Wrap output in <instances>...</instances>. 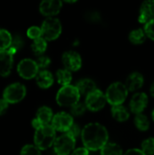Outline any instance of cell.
<instances>
[{"mask_svg": "<svg viewBox=\"0 0 154 155\" xmlns=\"http://www.w3.org/2000/svg\"><path fill=\"white\" fill-rule=\"evenodd\" d=\"M82 142L89 151L101 150L107 143L109 134L107 129L99 123H90L82 129Z\"/></svg>", "mask_w": 154, "mask_h": 155, "instance_id": "cell-1", "label": "cell"}, {"mask_svg": "<svg viewBox=\"0 0 154 155\" xmlns=\"http://www.w3.org/2000/svg\"><path fill=\"white\" fill-rule=\"evenodd\" d=\"M152 119H153V121H154V109H153V111H152Z\"/></svg>", "mask_w": 154, "mask_h": 155, "instance_id": "cell-39", "label": "cell"}, {"mask_svg": "<svg viewBox=\"0 0 154 155\" xmlns=\"http://www.w3.org/2000/svg\"><path fill=\"white\" fill-rule=\"evenodd\" d=\"M80 93L75 85H65L62 86L56 94V102L60 106L72 107L80 100Z\"/></svg>", "mask_w": 154, "mask_h": 155, "instance_id": "cell-3", "label": "cell"}, {"mask_svg": "<svg viewBox=\"0 0 154 155\" xmlns=\"http://www.w3.org/2000/svg\"><path fill=\"white\" fill-rule=\"evenodd\" d=\"M53 117L54 115L52 109L48 106H42L38 109L35 118L32 121V125L35 130H37L49 124V123L53 120Z\"/></svg>", "mask_w": 154, "mask_h": 155, "instance_id": "cell-12", "label": "cell"}, {"mask_svg": "<svg viewBox=\"0 0 154 155\" xmlns=\"http://www.w3.org/2000/svg\"><path fill=\"white\" fill-rule=\"evenodd\" d=\"M70 135H72L73 137H74L75 139L80 135V134H82V130L80 129V127L77 125V124H73V126L70 128V130L67 132Z\"/></svg>", "mask_w": 154, "mask_h": 155, "instance_id": "cell-33", "label": "cell"}, {"mask_svg": "<svg viewBox=\"0 0 154 155\" xmlns=\"http://www.w3.org/2000/svg\"><path fill=\"white\" fill-rule=\"evenodd\" d=\"M148 95L145 93H136L130 101V109L135 114H143L148 105Z\"/></svg>", "mask_w": 154, "mask_h": 155, "instance_id": "cell-14", "label": "cell"}, {"mask_svg": "<svg viewBox=\"0 0 154 155\" xmlns=\"http://www.w3.org/2000/svg\"><path fill=\"white\" fill-rule=\"evenodd\" d=\"M134 124L137 129L142 132H145L150 128V121L148 117L143 114H136V116L134 117Z\"/></svg>", "mask_w": 154, "mask_h": 155, "instance_id": "cell-25", "label": "cell"}, {"mask_svg": "<svg viewBox=\"0 0 154 155\" xmlns=\"http://www.w3.org/2000/svg\"><path fill=\"white\" fill-rule=\"evenodd\" d=\"M26 94V89L24 84L20 83H15L8 85L3 94V99L8 104H16L21 102Z\"/></svg>", "mask_w": 154, "mask_h": 155, "instance_id": "cell-7", "label": "cell"}, {"mask_svg": "<svg viewBox=\"0 0 154 155\" xmlns=\"http://www.w3.org/2000/svg\"><path fill=\"white\" fill-rule=\"evenodd\" d=\"M144 83V78L141 73L134 72L132 73L125 81V86L127 87L129 92H134L143 87Z\"/></svg>", "mask_w": 154, "mask_h": 155, "instance_id": "cell-17", "label": "cell"}, {"mask_svg": "<svg viewBox=\"0 0 154 155\" xmlns=\"http://www.w3.org/2000/svg\"><path fill=\"white\" fill-rule=\"evenodd\" d=\"M42 37L46 41H53L58 38L62 33V24L58 18L47 17L42 24Z\"/></svg>", "mask_w": 154, "mask_h": 155, "instance_id": "cell-5", "label": "cell"}, {"mask_svg": "<svg viewBox=\"0 0 154 155\" xmlns=\"http://www.w3.org/2000/svg\"><path fill=\"white\" fill-rule=\"evenodd\" d=\"M63 2L59 0H44L39 5L40 13L47 17H53L61 11Z\"/></svg>", "mask_w": 154, "mask_h": 155, "instance_id": "cell-13", "label": "cell"}, {"mask_svg": "<svg viewBox=\"0 0 154 155\" xmlns=\"http://www.w3.org/2000/svg\"><path fill=\"white\" fill-rule=\"evenodd\" d=\"M56 138V131L52 124H47L35 130L34 136V145L39 150H47L54 145Z\"/></svg>", "mask_w": 154, "mask_h": 155, "instance_id": "cell-2", "label": "cell"}, {"mask_svg": "<svg viewBox=\"0 0 154 155\" xmlns=\"http://www.w3.org/2000/svg\"><path fill=\"white\" fill-rule=\"evenodd\" d=\"M87 17L92 22H98L101 19V16L97 12H92V13L87 14Z\"/></svg>", "mask_w": 154, "mask_h": 155, "instance_id": "cell-36", "label": "cell"}, {"mask_svg": "<svg viewBox=\"0 0 154 155\" xmlns=\"http://www.w3.org/2000/svg\"><path fill=\"white\" fill-rule=\"evenodd\" d=\"M107 103L105 94H103L101 90L96 89L90 93L85 97V105L86 108L92 112H98L102 110Z\"/></svg>", "mask_w": 154, "mask_h": 155, "instance_id": "cell-8", "label": "cell"}, {"mask_svg": "<svg viewBox=\"0 0 154 155\" xmlns=\"http://www.w3.org/2000/svg\"><path fill=\"white\" fill-rule=\"evenodd\" d=\"M62 62L65 69L75 72L82 67V57L75 51H67L63 54Z\"/></svg>", "mask_w": 154, "mask_h": 155, "instance_id": "cell-11", "label": "cell"}, {"mask_svg": "<svg viewBox=\"0 0 154 155\" xmlns=\"http://www.w3.org/2000/svg\"><path fill=\"white\" fill-rule=\"evenodd\" d=\"M146 39V34L144 30L138 28L135 30H133L129 34V40L133 45H142Z\"/></svg>", "mask_w": 154, "mask_h": 155, "instance_id": "cell-23", "label": "cell"}, {"mask_svg": "<svg viewBox=\"0 0 154 155\" xmlns=\"http://www.w3.org/2000/svg\"><path fill=\"white\" fill-rule=\"evenodd\" d=\"M146 155L154 154V138L151 137L144 140L142 143V149H141Z\"/></svg>", "mask_w": 154, "mask_h": 155, "instance_id": "cell-27", "label": "cell"}, {"mask_svg": "<svg viewBox=\"0 0 154 155\" xmlns=\"http://www.w3.org/2000/svg\"><path fill=\"white\" fill-rule=\"evenodd\" d=\"M143 30L146 34V36L154 41V18L145 24Z\"/></svg>", "mask_w": 154, "mask_h": 155, "instance_id": "cell-32", "label": "cell"}, {"mask_svg": "<svg viewBox=\"0 0 154 155\" xmlns=\"http://www.w3.org/2000/svg\"><path fill=\"white\" fill-rule=\"evenodd\" d=\"M71 155H89V150L85 147H79L74 149Z\"/></svg>", "mask_w": 154, "mask_h": 155, "instance_id": "cell-34", "label": "cell"}, {"mask_svg": "<svg viewBox=\"0 0 154 155\" xmlns=\"http://www.w3.org/2000/svg\"><path fill=\"white\" fill-rule=\"evenodd\" d=\"M26 35L29 38L33 39V40H35V39H38L40 37H42V30H41V27H38V26H31L28 28L27 32H26Z\"/></svg>", "mask_w": 154, "mask_h": 155, "instance_id": "cell-30", "label": "cell"}, {"mask_svg": "<svg viewBox=\"0 0 154 155\" xmlns=\"http://www.w3.org/2000/svg\"><path fill=\"white\" fill-rule=\"evenodd\" d=\"M150 92H151V94H152V97H154V83L152 84V87H151V90H150Z\"/></svg>", "mask_w": 154, "mask_h": 155, "instance_id": "cell-38", "label": "cell"}, {"mask_svg": "<svg viewBox=\"0 0 154 155\" xmlns=\"http://www.w3.org/2000/svg\"><path fill=\"white\" fill-rule=\"evenodd\" d=\"M112 115L118 122H125L130 117V113L125 106L116 105L112 107Z\"/></svg>", "mask_w": 154, "mask_h": 155, "instance_id": "cell-20", "label": "cell"}, {"mask_svg": "<svg viewBox=\"0 0 154 155\" xmlns=\"http://www.w3.org/2000/svg\"><path fill=\"white\" fill-rule=\"evenodd\" d=\"M128 89L124 84L121 82H115L109 85L106 90L105 96L107 103L112 104V106L122 105L127 98Z\"/></svg>", "mask_w": 154, "mask_h": 155, "instance_id": "cell-4", "label": "cell"}, {"mask_svg": "<svg viewBox=\"0 0 154 155\" xmlns=\"http://www.w3.org/2000/svg\"><path fill=\"white\" fill-rule=\"evenodd\" d=\"M31 48H32V51L34 52V54L39 55V56L42 55L47 48L46 40L43 37H40L38 39L34 40L33 44L31 45Z\"/></svg>", "mask_w": 154, "mask_h": 155, "instance_id": "cell-24", "label": "cell"}, {"mask_svg": "<svg viewBox=\"0 0 154 155\" xmlns=\"http://www.w3.org/2000/svg\"><path fill=\"white\" fill-rule=\"evenodd\" d=\"M76 139L65 133L56 138L54 143V150L57 155H69L74 150Z\"/></svg>", "mask_w": 154, "mask_h": 155, "instance_id": "cell-6", "label": "cell"}, {"mask_svg": "<svg viewBox=\"0 0 154 155\" xmlns=\"http://www.w3.org/2000/svg\"><path fill=\"white\" fill-rule=\"evenodd\" d=\"M13 38L11 34L5 29H0V51L7 50L12 45Z\"/></svg>", "mask_w": 154, "mask_h": 155, "instance_id": "cell-26", "label": "cell"}, {"mask_svg": "<svg viewBox=\"0 0 154 155\" xmlns=\"http://www.w3.org/2000/svg\"><path fill=\"white\" fill-rule=\"evenodd\" d=\"M101 155H123V153L119 144L108 142L101 149Z\"/></svg>", "mask_w": 154, "mask_h": 155, "instance_id": "cell-21", "label": "cell"}, {"mask_svg": "<svg viewBox=\"0 0 154 155\" xmlns=\"http://www.w3.org/2000/svg\"><path fill=\"white\" fill-rule=\"evenodd\" d=\"M36 84L40 88L47 89L54 84V76L52 73H50L47 70H42L38 73V74L35 77Z\"/></svg>", "mask_w": 154, "mask_h": 155, "instance_id": "cell-18", "label": "cell"}, {"mask_svg": "<svg viewBox=\"0 0 154 155\" xmlns=\"http://www.w3.org/2000/svg\"><path fill=\"white\" fill-rule=\"evenodd\" d=\"M80 93V94L83 95H88L90 93H92L93 91L96 90V84L93 82V80L89 79V78H84L80 80L76 85H75Z\"/></svg>", "mask_w": 154, "mask_h": 155, "instance_id": "cell-19", "label": "cell"}, {"mask_svg": "<svg viewBox=\"0 0 154 155\" xmlns=\"http://www.w3.org/2000/svg\"><path fill=\"white\" fill-rule=\"evenodd\" d=\"M36 64L39 69H45L49 66V64H51V59L46 56V55H40L38 56V58L36 59Z\"/></svg>", "mask_w": 154, "mask_h": 155, "instance_id": "cell-31", "label": "cell"}, {"mask_svg": "<svg viewBox=\"0 0 154 155\" xmlns=\"http://www.w3.org/2000/svg\"><path fill=\"white\" fill-rule=\"evenodd\" d=\"M56 78L58 84H60L63 86H65L70 84L73 79V75L71 71L64 68V69H59L56 72Z\"/></svg>", "mask_w": 154, "mask_h": 155, "instance_id": "cell-22", "label": "cell"}, {"mask_svg": "<svg viewBox=\"0 0 154 155\" xmlns=\"http://www.w3.org/2000/svg\"><path fill=\"white\" fill-rule=\"evenodd\" d=\"M74 124V118L71 114L65 112L57 113L54 115L52 120V126L55 131L61 133H67Z\"/></svg>", "mask_w": 154, "mask_h": 155, "instance_id": "cell-9", "label": "cell"}, {"mask_svg": "<svg viewBox=\"0 0 154 155\" xmlns=\"http://www.w3.org/2000/svg\"><path fill=\"white\" fill-rule=\"evenodd\" d=\"M13 54L7 50L0 51V75L6 76L13 67Z\"/></svg>", "mask_w": 154, "mask_h": 155, "instance_id": "cell-15", "label": "cell"}, {"mask_svg": "<svg viewBox=\"0 0 154 155\" xmlns=\"http://www.w3.org/2000/svg\"><path fill=\"white\" fill-rule=\"evenodd\" d=\"M20 155H42L41 150H39L35 145L33 144H26L25 145L22 150Z\"/></svg>", "mask_w": 154, "mask_h": 155, "instance_id": "cell-28", "label": "cell"}, {"mask_svg": "<svg viewBox=\"0 0 154 155\" xmlns=\"http://www.w3.org/2000/svg\"><path fill=\"white\" fill-rule=\"evenodd\" d=\"M123 155H146L141 149H137V148H133L130 149L128 151H126Z\"/></svg>", "mask_w": 154, "mask_h": 155, "instance_id": "cell-35", "label": "cell"}, {"mask_svg": "<svg viewBox=\"0 0 154 155\" xmlns=\"http://www.w3.org/2000/svg\"><path fill=\"white\" fill-rule=\"evenodd\" d=\"M8 103L5 99H0V115L5 113V111L8 108Z\"/></svg>", "mask_w": 154, "mask_h": 155, "instance_id": "cell-37", "label": "cell"}, {"mask_svg": "<svg viewBox=\"0 0 154 155\" xmlns=\"http://www.w3.org/2000/svg\"><path fill=\"white\" fill-rule=\"evenodd\" d=\"M154 18V0L144 1L140 7L139 22L142 24H146L150 20Z\"/></svg>", "mask_w": 154, "mask_h": 155, "instance_id": "cell-16", "label": "cell"}, {"mask_svg": "<svg viewBox=\"0 0 154 155\" xmlns=\"http://www.w3.org/2000/svg\"><path fill=\"white\" fill-rule=\"evenodd\" d=\"M86 105L85 104L83 103H77L76 104H74V106L71 107V114L73 116H81L84 114V112L86 111Z\"/></svg>", "mask_w": 154, "mask_h": 155, "instance_id": "cell-29", "label": "cell"}, {"mask_svg": "<svg viewBox=\"0 0 154 155\" xmlns=\"http://www.w3.org/2000/svg\"><path fill=\"white\" fill-rule=\"evenodd\" d=\"M38 70L39 68L37 66L36 62L29 58L23 59L17 65V72L19 75L26 80L36 77L39 73Z\"/></svg>", "mask_w": 154, "mask_h": 155, "instance_id": "cell-10", "label": "cell"}]
</instances>
